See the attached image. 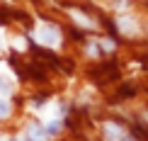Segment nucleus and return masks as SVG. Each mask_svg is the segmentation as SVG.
<instances>
[{
    "instance_id": "obj_2",
    "label": "nucleus",
    "mask_w": 148,
    "mask_h": 141,
    "mask_svg": "<svg viewBox=\"0 0 148 141\" xmlns=\"http://www.w3.org/2000/svg\"><path fill=\"white\" fill-rule=\"evenodd\" d=\"M116 27H119V32L126 34V36H136L138 34V22L134 20V17H129V15H121L119 20H116Z\"/></svg>"
},
{
    "instance_id": "obj_8",
    "label": "nucleus",
    "mask_w": 148,
    "mask_h": 141,
    "mask_svg": "<svg viewBox=\"0 0 148 141\" xmlns=\"http://www.w3.org/2000/svg\"><path fill=\"white\" fill-rule=\"evenodd\" d=\"M12 90H15V85H12L8 78L0 76V95H3V97H10V95H12Z\"/></svg>"
},
{
    "instance_id": "obj_6",
    "label": "nucleus",
    "mask_w": 148,
    "mask_h": 141,
    "mask_svg": "<svg viewBox=\"0 0 148 141\" xmlns=\"http://www.w3.org/2000/svg\"><path fill=\"white\" fill-rule=\"evenodd\" d=\"M71 15H73V20H75V22L80 24V27H85V29H92V27H95V22H92L88 15H83V12H78V10H71Z\"/></svg>"
},
{
    "instance_id": "obj_10",
    "label": "nucleus",
    "mask_w": 148,
    "mask_h": 141,
    "mask_svg": "<svg viewBox=\"0 0 148 141\" xmlns=\"http://www.w3.org/2000/svg\"><path fill=\"white\" fill-rule=\"evenodd\" d=\"M121 141H136L134 136H129V134H124V136H121Z\"/></svg>"
},
{
    "instance_id": "obj_5",
    "label": "nucleus",
    "mask_w": 148,
    "mask_h": 141,
    "mask_svg": "<svg viewBox=\"0 0 148 141\" xmlns=\"http://www.w3.org/2000/svg\"><path fill=\"white\" fill-rule=\"evenodd\" d=\"M44 129H46V134H49V139H51V136H58V134L63 131V122H61V119H51V122H46V124H44Z\"/></svg>"
},
{
    "instance_id": "obj_1",
    "label": "nucleus",
    "mask_w": 148,
    "mask_h": 141,
    "mask_svg": "<svg viewBox=\"0 0 148 141\" xmlns=\"http://www.w3.org/2000/svg\"><path fill=\"white\" fill-rule=\"evenodd\" d=\"M36 36H39L41 44H46V49H49V46H58V41H61V29L53 27V24H41V27L36 29Z\"/></svg>"
},
{
    "instance_id": "obj_9",
    "label": "nucleus",
    "mask_w": 148,
    "mask_h": 141,
    "mask_svg": "<svg viewBox=\"0 0 148 141\" xmlns=\"http://www.w3.org/2000/svg\"><path fill=\"white\" fill-rule=\"evenodd\" d=\"M100 44H95V41H90L88 44V56H100Z\"/></svg>"
},
{
    "instance_id": "obj_11",
    "label": "nucleus",
    "mask_w": 148,
    "mask_h": 141,
    "mask_svg": "<svg viewBox=\"0 0 148 141\" xmlns=\"http://www.w3.org/2000/svg\"><path fill=\"white\" fill-rule=\"evenodd\" d=\"M12 141H29V139H27V136H22V139H12Z\"/></svg>"
},
{
    "instance_id": "obj_3",
    "label": "nucleus",
    "mask_w": 148,
    "mask_h": 141,
    "mask_svg": "<svg viewBox=\"0 0 148 141\" xmlns=\"http://www.w3.org/2000/svg\"><path fill=\"white\" fill-rule=\"evenodd\" d=\"M24 136H27L29 141H49V134H46V129H44V124H36V122L27 124Z\"/></svg>"
},
{
    "instance_id": "obj_12",
    "label": "nucleus",
    "mask_w": 148,
    "mask_h": 141,
    "mask_svg": "<svg viewBox=\"0 0 148 141\" xmlns=\"http://www.w3.org/2000/svg\"><path fill=\"white\" fill-rule=\"evenodd\" d=\"M0 49H3V36H0Z\"/></svg>"
},
{
    "instance_id": "obj_4",
    "label": "nucleus",
    "mask_w": 148,
    "mask_h": 141,
    "mask_svg": "<svg viewBox=\"0 0 148 141\" xmlns=\"http://www.w3.org/2000/svg\"><path fill=\"white\" fill-rule=\"evenodd\" d=\"M104 139L107 141H121V136H124V127H119V124H114V122H107V124H104Z\"/></svg>"
},
{
    "instance_id": "obj_7",
    "label": "nucleus",
    "mask_w": 148,
    "mask_h": 141,
    "mask_svg": "<svg viewBox=\"0 0 148 141\" xmlns=\"http://www.w3.org/2000/svg\"><path fill=\"white\" fill-rule=\"evenodd\" d=\"M12 114V105H10V100L8 97H0V119H8Z\"/></svg>"
}]
</instances>
